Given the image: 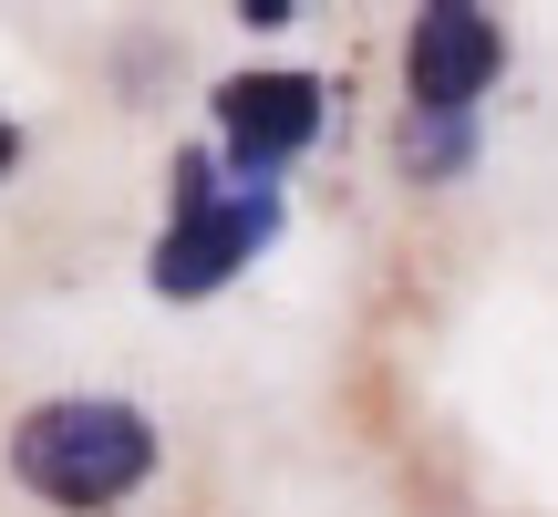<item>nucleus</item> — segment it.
Instances as JSON below:
<instances>
[{
  "label": "nucleus",
  "instance_id": "1",
  "mask_svg": "<svg viewBox=\"0 0 558 517\" xmlns=\"http://www.w3.org/2000/svg\"><path fill=\"white\" fill-rule=\"evenodd\" d=\"M11 466H21L32 497L94 517V507H114V497L145 486V466H156V424H145L135 404H114V394H62V404H32V414H21Z\"/></svg>",
  "mask_w": 558,
  "mask_h": 517
},
{
  "label": "nucleus",
  "instance_id": "2",
  "mask_svg": "<svg viewBox=\"0 0 558 517\" xmlns=\"http://www.w3.org/2000/svg\"><path fill=\"white\" fill-rule=\"evenodd\" d=\"M269 239H279V197H269V187L218 197V207H197V218H177L156 239V290L166 300H197V290H218V279H239Z\"/></svg>",
  "mask_w": 558,
  "mask_h": 517
},
{
  "label": "nucleus",
  "instance_id": "3",
  "mask_svg": "<svg viewBox=\"0 0 558 517\" xmlns=\"http://www.w3.org/2000/svg\"><path fill=\"white\" fill-rule=\"evenodd\" d=\"M497 62H507V32L486 11H465V0H435V11L414 21V41H403V83H414V104L445 115V124L497 83Z\"/></svg>",
  "mask_w": 558,
  "mask_h": 517
},
{
  "label": "nucleus",
  "instance_id": "4",
  "mask_svg": "<svg viewBox=\"0 0 558 517\" xmlns=\"http://www.w3.org/2000/svg\"><path fill=\"white\" fill-rule=\"evenodd\" d=\"M218 135H228V156H239L248 177H269V166H290L300 145L320 135V83L311 73H239V83H218Z\"/></svg>",
  "mask_w": 558,
  "mask_h": 517
},
{
  "label": "nucleus",
  "instance_id": "5",
  "mask_svg": "<svg viewBox=\"0 0 558 517\" xmlns=\"http://www.w3.org/2000/svg\"><path fill=\"white\" fill-rule=\"evenodd\" d=\"M11 166H21V135H11V124H0V177H11Z\"/></svg>",
  "mask_w": 558,
  "mask_h": 517
}]
</instances>
